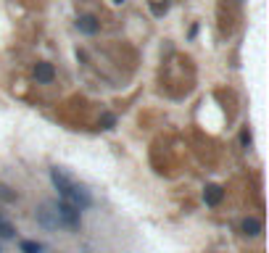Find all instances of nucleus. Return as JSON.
I'll use <instances>...</instances> for the list:
<instances>
[{
	"label": "nucleus",
	"instance_id": "obj_7",
	"mask_svg": "<svg viewBox=\"0 0 269 253\" xmlns=\"http://www.w3.org/2000/svg\"><path fill=\"white\" fill-rule=\"evenodd\" d=\"M240 229H243V235L256 237V235H261V221L253 219V217H245V219L240 221Z\"/></svg>",
	"mask_w": 269,
	"mask_h": 253
},
{
	"label": "nucleus",
	"instance_id": "obj_11",
	"mask_svg": "<svg viewBox=\"0 0 269 253\" xmlns=\"http://www.w3.org/2000/svg\"><path fill=\"white\" fill-rule=\"evenodd\" d=\"M114 3H124V0H114Z\"/></svg>",
	"mask_w": 269,
	"mask_h": 253
},
{
	"label": "nucleus",
	"instance_id": "obj_9",
	"mask_svg": "<svg viewBox=\"0 0 269 253\" xmlns=\"http://www.w3.org/2000/svg\"><path fill=\"white\" fill-rule=\"evenodd\" d=\"M21 253H42V245L35 240H24L21 243Z\"/></svg>",
	"mask_w": 269,
	"mask_h": 253
},
{
	"label": "nucleus",
	"instance_id": "obj_3",
	"mask_svg": "<svg viewBox=\"0 0 269 253\" xmlns=\"http://www.w3.org/2000/svg\"><path fill=\"white\" fill-rule=\"evenodd\" d=\"M56 211H58L61 224H64L66 229H79L82 217H79V211H77L74 206H69V203H64V201H58V203H56Z\"/></svg>",
	"mask_w": 269,
	"mask_h": 253
},
{
	"label": "nucleus",
	"instance_id": "obj_10",
	"mask_svg": "<svg viewBox=\"0 0 269 253\" xmlns=\"http://www.w3.org/2000/svg\"><path fill=\"white\" fill-rule=\"evenodd\" d=\"M0 201H3V203H13V201H16V193H13L11 187L0 185Z\"/></svg>",
	"mask_w": 269,
	"mask_h": 253
},
{
	"label": "nucleus",
	"instance_id": "obj_4",
	"mask_svg": "<svg viewBox=\"0 0 269 253\" xmlns=\"http://www.w3.org/2000/svg\"><path fill=\"white\" fill-rule=\"evenodd\" d=\"M53 76H56V72H53V66L48 64V61H40V64L35 66V79L37 82L48 84V82H53Z\"/></svg>",
	"mask_w": 269,
	"mask_h": 253
},
{
	"label": "nucleus",
	"instance_id": "obj_5",
	"mask_svg": "<svg viewBox=\"0 0 269 253\" xmlns=\"http://www.w3.org/2000/svg\"><path fill=\"white\" fill-rule=\"evenodd\" d=\"M222 198H225V190H222L219 185H206V190H203V201H206V206H219Z\"/></svg>",
	"mask_w": 269,
	"mask_h": 253
},
{
	"label": "nucleus",
	"instance_id": "obj_2",
	"mask_svg": "<svg viewBox=\"0 0 269 253\" xmlns=\"http://www.w3.org/2000/svg\"><path fill=\"white\" fill-rule=\"evenodd\" d=\"M35 217H37V221H40L45 229H58V227H64V224H61V219H58L56 203H40V209L35 211Z\"/></svg>",
	"mask_w": 269,
	"mask_h": 253
},
{
	"label": "nucleus",
	"instance_id": "obj_1",
	"mask_svg": "<svg viewBox=\"0 0 269 253\" xmlns=\"http://www.w3.org/2000/svg\"><path fill=\"white\" fill-rule=\"evenodd\" d=\"M50 180H53V185H56V190H58V195H61V201H64V203L74 206L77 211L90 209V206H93V195H90L82 185H77L64 169H58V166L50 169Z\"/></svg>",
	"mask_w": 269,
	"mask_h": 253
},
{
	"label": "nucleus",
	"instance_id": "obj_8",
	"mask_svg": "<svg viewBox=\"0 0 269 253\" xmlns=\"http://www.w3.org/2000/svg\"><path fill=\"white\" fill-rule=\"evenodd\" d=\"M0 237H13V224L0 214Z\"/></svg>",
	"mask_w": 269,
	"mask_h": 253
},
{
	"label": "nucleus",
	"instance_id": "obj_6",
	"mask_svg": "<svg viewBox=\"0 0 269 253\" xmlns=\"http://www.w3.org/2000/svg\"><path fill=\"white\" fill-rule=\"evenodd\" d=\"M98 27H101V24H98L95 16H79V19H77V29H79L82 35H95Z\"/></svg>",
	"mask_w": 269,
	"mask_h": 253
}]
</instances>
